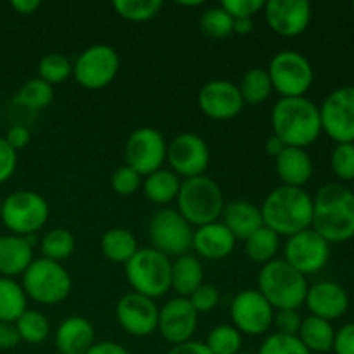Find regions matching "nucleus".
<instances>
[{
    "instance_id": "9b49d317",
    "label": "nucleus",
    "mask_w": 354,
    "mask_h": 354,
    "mask_svg": "<svg viewBox=\"0 0 354 354\" xmlns=\"http://www.w3.org/2000/svg\"><path fill=\"white\" fill-rule=\"evenodd\" d=\"M120 71V55L111 45L95 44L85 48L73 64V76L88 90L106 88Z\"/></svg>"
},
{
    "instance_id": "c03bdc74",
    "label": "nucleus",
    "mask_w": 354,
    "mask_h": 354,
    "mask_svg": "<svg viewBox=\"0 0 354 354\" xmlns=\"http://www.w3.org/2000/svg\"><path fill=\"white\" fill-rule=\"evenodd\" d=\"M187 299L190 301V304H192V308L197 313H207V311L216 308L218 301H220V292L211 283H203Z\"/></svg>"
},
{
    "instance_id": "79ce46f5",
    "label": "nucleus",
    "mask_w": 354,
    "mask_h": 354,
    "mask_svg": "<svg viewBox=\"0 0 354 354\" xmlns=\"http://www.w3.org/2000/svg\"><path fill=\"white\" fill-rule=\"evenodd\" d=\"M330 168L342 182H354V144H337L330 156Z\"/></svg>"
},
{
    "instance_id": "09e8293b",
    "label": "nucleus",
    "mask_w": 354,
    "mask_h": 354,
    "mask_svg": "<svg viewBox=\"0 0 354 354\" xmlns=\"http://www.w3.org/2000/svg\"><path fill=\"white\" fill-rule=\"evenodd\" d=\"M332 351H335V354H354V322L335 332Z\"/></svg>"
},
{
    "instance_id": "a878e982",
    "label": "nucleus",
    "mask_w": 354,
    "mask_h": 354,
    "mask_svg": "<svg viewBox=\"0 0 354 354\" xmlns=\"http://www.w3.org/2000/svg\"><path fill=\"white\" fill-rule=\"evenodd\" d=\"M33 261V245L26 237L2 235L0 237V277L12 279L23 275Z\"/></svg>"
},
{
    "instance_id": "412c9836",
    "label": "nucleus",
    "mask_w": 354,
    "mask_h": 354,
    "mask_svg": "<svg viewBox=\"0 0 354 354\" xmlns=\"http://www.w3.org/2000/svg\"><path fill=\"white\" fill-rule=\"evenodd\" d=\"M304 304L313 317L327 322L339 320L349 310V296L342 286L335 282H318L308 287Z\"/></svg>"
},
{
    "instance_id": "7ed1b4c3",
    "label": "nucleus",
    "mask_w": 354,
    "mask_h": 354,
    "mask_svg": "<svg viewBox=\"0 0 354 354\" xmlns=\"http://www.w3.org/2000/svg\"><path fill=\"white\" fill-rule=\"evenodd\" d=\"M263 225L277 235H292L311 228L313 223V197L304 189L280 185L266 196L261 204Z\"/></svg>"
},
{
    "instance_id": "052dcab7",
    "label": "nucleus",
    "mask_w": 354,
    "mask_h": 354,
    "mask_svg": "<svg viewBox=\"0 0 354 354\" xmlns=\"http://www.w3.org/2000/svg\"><path fill=\"white\" fill-rule=\"evenodd\" d=\"M353 10H354V3H353Z\"/></svg>"
},
{
    "instance_id": "cd10ccee",
    "label": "nucleus",
    "mask_w": 354,
    "mask_h": 354,
    "mask_svg": "<svg viewBox=\"0 0 354 354\" xmlns=\"http://www.w3.org/2000/svg\"><path fill=\"white\" fill-rule=\"evenodd\" d=\"M297 337L310 353H328L334 349L335 328L332 327V322L310 315L301 322Z\"/></svg>"
},
{
    "instance_id": "5701e85b",
    "label": "nucleus",
    "mask_w": 354,
    "mask_h": 354,
    "mask_svg": "<svg viewBox=\"0 0 354 354\" xmlns=\"http://www.w3.org/2000/svg\"><path fill=\"white\" fill-rule=\"evenodd\" d=\"M95 344V328L86 318L69 317L55 330V346L59 354H86Z\"/></svg>"
},
{
    "instance_id": "6ab92c4d",
    "label": "nucleus",
    "mask_w": 354,
    "mask_h": 354,
    "mask_svg": "<svg viewBox=\"0 0 354 354\" xmlns=\"http://www.w3.org/2000/svg\"><path fill=\"white\" fill-rule=\"evenodd\" d=\"M197 311L187 297H173L159 308L158 330L169 344H183L192 341L197 328Z\"/></svg>"
},
{
    "instance_id": "49530a36",
    "label": "nucleus",
    "mask_w": 354,
    "mask_h": 354,
    "mask_svg": "<svg viewBox=\"0 0 354 354\" xmlns=\"http://www.w3.org/2000/svg\"><path fill=\"white\" fill-rule=\"evenodd\" d=\"M221 7L234 19H239V17H251L252 19V16L265 7V2L263 0H223Z\"/></svg>"
},
{
    "instance_id": "393cba45",
    "label": "nucleus",
    "mask_w": 354,
    "mask_h": 354,
    "mask_svg": "<svg viewBox=\"0 0 354 354\" xmlns=\"http://www.w3.org/2000/svg\"><path fill=\"white\" fill-rule=\"evenodd\" d=\"M275 165L282 185L304 189L313 176V161L306 149L286 147V151L275 159Z\"/></svg>"
},
{
    "instance_id": "c9c22d12",
    "label": "nucleus",
    "mask_w": 354,
    "mask_h": 354,
    "mask_svg": "<svg viewBox=\"0 0 354 354\" xmlns=\"http://www.w3.org/2000/svg\"><path fill=\"white\" fill-rule=\"evenodd\" d=\"M16 328L19 332L21 341L28 342V344H41L47 341L48 334H50V324H48L47 317L35 310L24 311L16 320Z\"/></svg>"
},
{
    "instance_id": "2f4dec72",
    "label": "nucleus",
    "mask_w": 354,
    "mask_h": 354,
    "mask_svg": "<svg viewBox=\"0 0 354 354\" xmlns=\"http://www.w3.org/2000/svg\"><path fill=\"white\" fill-rule=\"evenodd\" d=\"M244 242L249 259H252L254 263H261V265L272 261L280 248V237L265 225L258 228L254 234L249 235Z\"/></svg>"
},
{
    "instance_id": "de8ad7c7",
    "label": "nucleus",
    "mask_w": 354,
    "mask_h": 354,
    "mask_svg": "<svg viewBox=\"0 0 354 354\" xmlns=\"http://www.w3.org/2000/svg\"><path fill=\"white\" fill-rule=\"evenodd\" d=\"M17 166V152L0 137V185L14 175Z\"/></svg>"
},
{
    "instance_id": "37998d69",
    "label": "nucleus",
    "mask_w": 354,
    "mask_h": 354,
    "mask_svg": "<svg viewBox=\"0 0 354 354\" xmlns=\"http://www.w3.org/2000/svg\"><path fill=\"white\" fill-rule=\"evenodd\" d=\"M111 185H113L114 192L120 194V196H131L142 187V176L135 169L124 165L114 171Z\"/></svg>"
},
{
    "instance_id": "6e6552de",
    "label": "nucleus",
    "mask_w": 354,
    "mask_h": 354,
    "mask_svg": "<svg viewBox=\"0 0 354 354\" xmlns=\"http://www.w3.org/2000/svg\"><path fill=\"white\" fill-rule=\"evenodd\" d=\"M50 214L47 201L33 190H16L3 199L0 218L12 235L28 237L45 227Z\"/></svg>"
},
{
    "instance_id": "f704fd0d",
    "label": "nucleus",
    "mask_w": 354,
    "mask_h": 354,
    "mask_svg": "<svg viewBox=\"0 0 354 354\" xmlns=\"http://www.w3.org/2000/svg\"><path fill=\"white\" fill-rule=\"evenodd\" d=\"M54 99V88L40 78H31L19 88L14 97V102L28 107L31 111L45 109Z\"/></svg>"
},
{
    "instance_id": "2eb2a0df",
    "label": "nucleus",
    "mask_w": 354,
    "mask_h": 354,
    "mask_svg": "<svg viewBox=\"0 0 354 354\" xmlns=\"http://www.w3.org/2000/svg\"><path fill=\"white\" fill-rule=\"evenodd\" d=\"M166 161L175 175L196 178L204 175L209 165V147L197 133H180L166 149Z\"/></svg>"
},
{
    "instance_id": "58836bf2",
    "label": "nucleus",
    "mask_w": 354,
    "mask_h": 354,
    "mask_svg": "<svg viewBox=\"0 0 354 354\" xmlns=\"http://www.w3.org/2000/svg\"><path fill=\"white\" fill-rule=\"evenodd\" d=\"M206 346L213 354H237L242 348V334L234 325H218L207 335Z\"/></svg>"
},
{
    "instance_id": "72a5a7b5",
    "label": "nucleus",
    "mask_w": 354,
    "mask_h": 354,
    "mask_svg": "<svg viewBox=\"0 0 354 354\" xmlns=\"http://www.w3.org/2000/svg\"><path fill=\"white\" fill-rule=\"evenodd\" d=\"M76 241L75 235L66 228H52L44 235L40 242V249L44 258L52 261H64L75 252Z\"/></svg>"
},
{
    "instance_id": "bb28decb",
    "label": "nucleus",
    "mask_w": 354,
    "mask_h": 354,
    "mask_svg": "<svg viewBox=\"0 0 354 354\" xmlns=\"http://www.w3.org/2000/svg\"><path fill=\"white\" fill-rule=\"evenodd\" d=\"M203 283L204 268L199 258L183 254L171 261V289H175L180 297H189Z\"/></svg>"
},
{
    "instance_id": "4468645a",
    "label": "nucleus",
    "mask_w": 354,
    "mask_h": 354,
    "mask_svg": "<svg viewBox=\"0 0 354 354\" xmlns=\"http://www.w3.org/2000/svg\"><path fill=\"white\" fill-rule=\"evenodd\" d=\"M283 254L286 261L304 277L313 275L327 266L330 259V244L313 228H306L292 237H287Z\"/></svg>"
},
{
    "instance_id": "f3484780",
    "label": "nucleus",
    "mask_w": 354,
    "mask_h": 354,
    "mask_svg": "<svg viewBox=\"0 0 354 354\" xmlns=\"http://www.w3.org/2000/svg\"><path fill=\"white\" fill-rule=\"evenodd\" d=\"M116 318L127 334L145 337L158 330L159 308L151 297L130 292L118 301Z\"/></svg>"
},
{
    "instance_id": "1a4fd4ad",
    "label": "nucleus",
    "mask_w": 354,
    "mask_h": 354,
    "mask_svg": "<svg viewBox=\"0 0 354 354\" xmlns=\"http://www.w3.org/2000/svg\"><path fill=\"white\" fill-rule=\"evenodd\" d=\"M266 71L273 90L282 97H304L315 80L313 66L306 55L297 50H282L275 54Z\"/></svg>"
},
{
    "instance_id": "8fccbe9b",
    "label": "nucleus",
    "mask_w": 354,
    "mask_h": 354,
    "mask_svg": "<svg viewBox=\"0 0 354 354\" xmlns=\"http://www.w3.org/2000/svg\"><path fill=\"white\" fill-rule=\"evenodd\" d=\"M3 138H6L7 144L17 152L19 149L26 147V145L30 144L31 133L26 127H23V124H14V127H10L9 130H7L6 137Z\"/></svg>"
},
{
    "instance_id": "6e6d98bb",
    "label": "nucleus",
    "mask_w": 354,
    "mask_h": 354,
    "mask_svg": "<svg viewBox=\"0 0 354 354\" xmlns=\"http://www.w3.org/2000/svg\"><path fill=\"white\" fill-rule=\"evenodd\" d=\"M286 147L287 145L283 144L279 137H275V135H272V137L266 140V152H268V156H272V158H275V159L279 158L283 151H286Z\"/></svg>"
},
{
    "instance_id": "a19ab883",
    "label": "nucleus",
    "mask_w": 354,
    "mask_h": 354,
    "mask_svg": "<svg viewBox=\"0 0 354 354\" xmlns=\"http://www.w3.org/2000/svg\"><path fill=\"white\" fill-rule=\"evenodd\" d=\"M258 354H311L297 335L272 334L259 346Z\"/></svg>"
},
{
    "instance_id": "e433bc0d",
    "label": "nucleus",
    "mask_w": 354,
    "mask_h": 354,
    "mask_svg": "<svg viewBox=\"0 0 354 354\" xmlns=\"http://www.w3.org/2000/svg\"><path fill=\"white\" fill-rule=\"evenodd\" d=\"M114 10L123 19L131 23H144L152 19L162 9L161 0H116L113 3Z\"/></svg>"
},
{
    "instance_id": "c756f323",
    "label": "nucleus",
    "mask_w": 354,
    "mask_h": 354,
    "mask_svg": "<svg viewBox=\"0 0 354 354\" xmlns=\"http://www.w3.org/2000/svg\"><path fill=\"white\" fill-rule=\"evenodd\" d=\"M100 251L109 261L127 265L138 251L137 239L127 228H111L100 239Z\"/></svg>"
},
{
    "instance_id": "ddd939ff",
    "label": "nucleus",
    "mask_w": 354,
    "mask_h": 354,
    "mask_svg": "<svg viewBox=\"0 0 354 354\" xmlns=\"http://www.w3.org/2000/svg\"><path fill=\"white\" fill-rule=\"evenodd\" d=\"M166 149L168 144L158 130L149 127L137 128L124 145V161L128 168L135 169L140 176H147L162 168Z\"/></svg>"
},
{
    "instance_id": "b1692460",
    "label": "nucleus",
    "mask_w": 354,
    "mask_h": 354,
    "mask_svg": "<svg viewBox=\"0 0 354 354\" xmlns=\"http://www.w3.org/2000/svg\"><path fill=\"white\" fill-rule=\"evenodd\" d=\"M221 223L232 232L235 241H245L258 228L263 227L261 209L249 201H232L225 204Z\"/></svg>"
},
{
    "instance_id": "f03ea898",
    "label": "nucleus",
    "mask_w": 354,
    "mask_h": 354,
    "mask_svg": "<svg viewBox=\"0 0 354 354\" xmlns=\"http://www.w3.org/2000/svg\"><path fill=\"white\" fill-rule=\"evenodd\" d=\"M272 127L287 147L306 149L322 133L320 107L306 97H282L273 106Z\"/></svg>"
},
{
    "instance_id": "7c9ffc66",
    "label": "nucleus",
    "mask_w": 354,
    "mask_h": 354,
    "mask_svg": "<svg viewBox=\"0 0 354 354\" xmlns=\"http://www.w3.org/2000/svg\"><path fill=\"white\" fill-rule=\"evenodd\" d=\"M28 297L21 283L14 279L0 277V322L16 324L17 318L28 310Z\"/></svg>"
},
{
    "instance_id": "3c124183",
    "label": "nucleus",
    "mask_w": 354,
    "mask_h": 354,
    "mask_svg": "<svg viewBox=\"0 0 354 354\" xmlns=\"http://www.w3.org/2000/svg\"><path fill=\"white\" fill-rule=\"evenodd\" d=\"M21 337L17 332L16 324H6L0 322V349L7 351V349H14L19 346Z\"/></svg>"
},
{
    "instance_id": "5fc2aeb1",
    "label": "nucleus",
    "mask_w": 354,
    "mask_h": 354,
    "mask_svg": "<svg viewBox=\"0 0 354 354\" xmlns=\"http://www.w3.org/2000/svg\"><path fill=\"white\" fill-rule=\"evenodd\" d=\"M10 7H12L16 12L28 16V14H33L35 10L40 7V2H38V0H12V2H10Z\"/></svg>"
},
{
    "instance_id": "0eeeda50",
    "label": "nucleus",
    "mask_w": 354,
    "mask_h": 354,
    "mask_svg": "<svg viewBox=\"0 0 354 354\" xmlns=\"http://www.w3.org/2000/svg\"><path fill=\"white\" fill-rule=\"evenodd\" d=\"M124 273L133 292L151 299H158L171 289V261L152 248L138 249L124 265Z\"/></svg>"
},
{
    "instance_id": "dca6fc26",
    "label": "nucleus",
    "mask_w": 354,
    "mask_h": 354,
    "mask_svg": "<svg viewBox=\"0 0 354 354\" xmlns=\"http://www.w3.org/2000/svg\"><path fill=\"white\" fill-rule=\"evenodd\" d=\"M234 327L241 334L261 335L270 330L273 325L275 310L268 301L261 296L259 290H242L234 297L230 306Z\"/></svg>"
},
{
    "instance_id": "f8f14e48",
    "label": "nucleus",
    "mask_w": 354,
    "mask_h": 354,
    "mask_svg": "<svg viewBox=\"0 0 354 354\" xmlns=\"http://www.w3.org/2000/svg\"><path fill=\"white\" fill-rule=\"evenodd\" d=\"M322 131L335 144H354V85L341 86L320 106Z\"/></svg>"
},
{
    "instance_id": "13d9d810",
    "label": "nucleus",
    "mask_w": 354,
    "mask_h": 354,
    "mask_svg": "<svg viewBox=\"0 0 354 354\" xmlns=\"http://www.w3.org/2000/svg\"><path fill=\"white\" fill-rule=\"evenodd\" d=\"M237 354H251V353H242V351H241V353H237Z\"/></svg>"
},
{
    "instance_id": "bf43d9fd",
    "label": "nucleus",
    "mask_w": 354,
    "mask_h": 354,
    "mask_svg": "<svg viewBox=\"0 0 354 354\" xmlns=\"http://www.w3.org/2000/svg\"><path fill=\"white\" fill-rule=\"evenodd\" d=\"M353 194H354V182H353Z\"/></svg>"
},
{
    "instance_id": "864d4df0",
    "label": "nucleus",
    "mask_w": 354,
    "mask_h": 354,
    "mask_svg": "<svg viewBox=\"0 0 354 354\" xmlns=\"http://www.w3.org/2000/svg\"><path fill=\"white\" fill-rule=\"evenodd\" d=\"M86 354H130V353H128L127 348L118 344V342L102 341V342H95V344L86 351Z\"/></svg>"
},
{
    "instance_id": "4be33fe9",
    "label": "nucleus",
    "mask_w": 354,
    "mask_h": 354,
    "mask_svg": "<svg viewBox=\"0 0 354 354\" xmlns=\"http://www.w3.org/2000/svg\"><path fill=\"white\" fill-rule=\"evenodd\" d=\"M235 237L220 221L207 223L194 232L192 248L204 259H223L235 249Z\"/></svg>"
},
{
    "instance_id": "20e7f679",
    "label": "nucleus",
    "mask_w": 354,
    "mask_h": 354,
    "mask_svg": "<svg viewBox=\"0 0 354 354\" xmlns=\"http://www.w3.org/2000/svg\"><path fill=\"white\" fill-rule=\"evenodd\" d=\"M261 296L275 311L299 310L308 292V280L303 273L289 265L286 259H272L263 265L258 277Z\"/></svg>"
},
{
    "instance_id": "aec40b11",
    "label": "nucleus",
    "mask_w": 354,
    "mask_h": 354,
    "mask_svg": "<svg viewBox=\"0 0 354 354\" xmlns=\"http://www.w3.org/2000/svg\"><path fill=\"white\" fill-rule=\"evenodd\" d=\"M199 109L211 120H232L244 109V99L237 85L227 80L207 82L197 95Z\"/></svg>"
},
{
    "instance_id": "4d7b16f0",
    "label": "nucleus",
    "mask_w": 354,
    "mask_h": 354,
    "mask_svg": "<svg viewBox=\"0 0 354 354\" xmlns=\"http://www.w3.org/2000/svg\"><path fill=\"white\" fill-rule=\"evenodd\" d=\"M252 23L251 17H239V19H234V33L239 35H248L252 31Z\"/></svg>"
},
{
    "instance_id": "9d476101",
    "label": "nucleus",
    "mask_w": 354,
    "mask_h": 354,
    "mask_svg": "<svg viewBox=\"0 0 354 354\" xmlns=\"http://www.w3.org/2000/svg\"><path fill=\"white\" fill-rule=\"evenodd\" d=\"M149 239L152 249L162 252L165 256L189 254L192 248L194 230L192 225L176 209L162 207L152 214L149 221Z\"/></svg>"
},
{
    "instance_id": "473e14b6",
    "label": "nucleus",
    "mask_w": 354,
    "mask_h": 354,
    "mask_svg": "<svg viewBox=\"0 0 354 354\" xmlns=\"http://www.w3.org/2000/svg\"><path fill=\"white\" fill-rule=\"evenodd\" d=\"M241 90V95L244 102L248 104H263L270 99L273 92L272 80L266 69L252 68L242 76L241 85H237Z\"/></svg>"
},
{
    "instance_id": "c85d7f7f",
    "label": "nucleus",
    "mask_w": 354,
    "mask_h": 354,
    "mask_svg": "<svg viewBox=\"0 0 354 354\" xmlns=\"http://www.w3.org/2000/svg\"><path fill=\"white\" fill-rule=\"evenodd\" d=\"M180 185L182 180L178 175L171 171V169H158V171L151 173L142 180V189H144L145 197L151 203L165 206V204L176 201L180 192Z\"/></svg>"
},
{
    "instance_id": "423d86ee",
    "label": "nucleus",
    "mask_w": 354,
    "mask_h": 354,
    "mask_svg": "<svg viewBox=\"0 0 354 354\" xmlns=\"http://www.w3.org/2000/svg\"><path fill=\"white\" fill-rule=\"evenodd\" d=\"M21 287H23L26 297L37 301L38 304L55 306L68 299L73 289V282L69 272L61 263L40 258L33 259L26 272L23 273Z\"/></svg>"
},
{
    "instance_id": "a18cd8bd",
    "label": "nucleus",
    "mask_w": 354,
    "mask_h": 354,
    "mask_svg": "<svg viewBox=\"0 0 354 354\" xmlns=\"http://www.w3.org/2000/svg\"><path fill=\"white\" fill-rule=\"evenodd\" d=\"M301 322H303V317L299 315V310H279L275 311V317H273L277 334L283 335H297Z\"/></svg>"
},
{
    "instance_id": "39448f33",
    "label": "nucleus",
    "mask_w": 354,
    "mask_h": 354,
    "mask_svg": "<svg viewBox=\"0 0 354 354\" xmlns=\"http://www.w3.org/2000/svg\"><path fill=\"white\" fill-rule=\"evenodd\" d=\"M176 204V211L197 228L218 221L225 207L221 189L213 178L206 175L183 180Z\"/></svg>"
},
{
    "instance_id": "ea45409f",
    "label": "nucleus",
    "mask_w": 354,
    "mask_h": 354,
    "mask_svg": "<svg viewBox=\"0 0 354 354\" xmlns=\"http://www.w3.org/2000/svg\"><path fill=\"white\" fill-rule=\"evenodd\" d=\"M201 30L211 38H227L234 33V17L223 7H211L201 16Z\"/></svg>"
},
{
    "instance_id": "4c0bfd02",
    "label": "nucleus",
    "mask_w": 354,
    "mask_h": 354,
    "mask_svg": "<svg viewBox=\"0 0 354 354\" xmlns=\"http://www.w3.org/2000/svg\"><path fill=\"white\" fill-rule=\"evenodd\" d=\"M73 76V62L64 54L52 52L47 54L38 64V78L48 85H59Z\"/></svg>"
},
{
    "instance_id": "a211bd4d",
    "label": "nucleus",
    "mask_w": 354,
    "mask_h": 354,
    "mask_svg": "<svg viewBox=\"0 0 354 354\" xmlns=\"http://www.w3.org/2000/svg\"><path fill=\"white\" fill-rule=\"evenodd\" d=\"M265 19L280 37H299L311 23V3L308 0H268L265 2Z\"/></svg>"
},
{
    "instance_id": "f257e3e1",
    "label": "nucleus",
    "mask_w": 354,
    "mask_h": 354,
    "mask_svg": "<svg viewBox=\"0 0 354 354\" xmlns=\"http://www.w3.org/2000/svg\"><path fill=\"white\" fill-rule=\"evenodd\" d=\"M311 228L328 244L354 237V194L342 183H325L313 199Z\"/></svg>"
},
{
    "instance_id": "603ef678",
    "label": "nucleus",
    "mask_w": 354,
    "mask_h": 354,
    "mask_svg": "<svg viewBox=\"0 0 354 354\" xmlns=\"http://www.w3.org/2000/svg\"><path fill=\"white\" fill-rule=\"evenodd\" d=\"M168 354H213L207 349L204 342L199 341H187L183 344H176L169 349Z\"/></svg>"
}]
</instances>
